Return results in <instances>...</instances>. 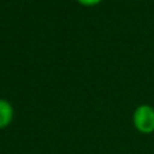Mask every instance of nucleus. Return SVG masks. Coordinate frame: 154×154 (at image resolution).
<instances>
[{
	"label": "nucleus",
	"mask_w": 154,
	"mask_h": 154,
	"mask_svg": "<svg viewBox=\"0 0 154 154\" xmlns=\"http://www.w3.org/2000/svg\"><path fill=\"white\" fill-rule=\"evenodd\" d=\"M135 129L144 135L154 132V108L150 105L143 103L135 108L132 114Z\"/></svg>",
	"instance_id": "nucleus-1"
},
{
	"label": "nucleus",
	"mask_w": 154,
	"mask_h": 154,
	"mask_svg": "<svg viewBox=\"0 0 154 154\" xmlns=\"http://www.w3.org/2000/svg\"><path fill=\"white\" fill-rule=\"evenodd\" d=\"M14 116V109L13 106L5 99H0V130L7 128Z\"/></svg>",
	"instance_id": "nucleus-2"
},
{
	"label": "nucleus",
	"mask_w": 154,
	"mask_h": 154,
	"mask_svg": "<svg viewBox=\"0 0 154 154\" xmlns=\"http://www.w3.org/2000/svg\"><path fill=\"white\" fill-rule=\"evenodd\" d=\"M77 1L83 6H95V5L100 4L102 0H77Z\"/></svg>",
	"instance_id": "nucleus-3"
}]
</instances>
